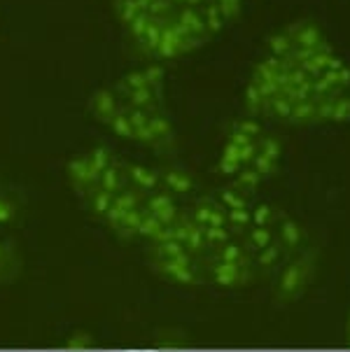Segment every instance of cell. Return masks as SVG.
<instances>
[{
  "instance_id": "cell-16",
  "label": "cell",
  "mask_w": 350,
  "mask_h": 352,
  "mask_svg": "<svg viewBox=\"0 0 350 352\" xmlns=\"http://www.w3.org/2000/svg\"><path fill=\"white\" fill-rule=\"evenodd\" d=\"M14 219H17V206L12 203V199L0 194V226L14 224Z\"/></svg>"
},
{
  "instance_id": "cell-4",
  "label": "cell",
  "mask_w": 350,
  "mask_h": 352,
  "mask_svg": "<svg viewBox=\"0 0 350 352\" xmlns=\"http://www.w3.org/2000/svg\"><path fill=\"white\" fill-rule=\"evenodd\" d=\"M318 276V261L311 250H301L289 256L274 273V303L276 306H292L301 301Z\"/></svg>"
},
{
  "instance_id": "cell-14",
  "label": "cell",
  "mask_w": 350,
  "mask_h": 352,
  "mask_svg": "<svg viewBox=\"0 0 350 352\" xmlns=\"http://www.w3.org/2000/svg\"><path fill=\"white\" fill-rule=\"evenodd\" d=\"M17 273H19V261H17L14 252H10L0 259V285H10L12 280L17 278Z\"/></svg>"
},
{
  "instance_id": "cell-1",
  "label": "cell",
  "mask_w": 350,
  "mask_h": 352,
  "mask_svg": "<svg viewBox=\"0 0 350 352\" xmlns=\"http://www.w3.org/2000/svg\"><path fill=\"white\" fill-rule=\"evenodd\" d=\"M264 50L243 91L252 117L301 129L350 124V63L318 21H289Z\"/></svg>"
},
{
  "instance_id": "cell-20",
  "label": "cell",
  "mask_w": 350,
  "mask_h": 352,
  "mask_svg": "<svg viewBox=\"0 0 350 352\" xmlns=\"http://www.w3.org/2000/svg\"><path fill=\"white\" fill-rule=\"evenodd\" d=\"M346 343L350 345V315H348V322H346Z\"/></svg>"
},
{
  "instance_id": "cell-11",
  "label": "cell",
  "mask_w": 350,
  "mask_h": 352,
  "mask_svg": "<svg viewBox=\"0 0 350 352\" xmlns=\"http://www.w3.org/2000/svg\"><path fill=\"white\" fill-rule=\"evenodd\" d=\"M112 196L110 192H105V189H100L98 184L96 187H89L87 189V194H85V201H87V206L91 208V212L96 214V217H103L105 210L112 206Z\"/></svg>"
},
{
  "instance_id": "cell-12",
  "label": "cell",
  "mask_w": 350,
  "mask_h": 352,
  "mask_svg": "<svg viewBox=\"0 0 350 352\" xmlns=\"http://www.w3.org/2000/svg\"><path fill=\"white\" fill-rule=\"evenodd\" d=\"M87 161H89V170H91L94 180H100V173H103L108 166L115 161V154L105 147H94L91 152H87Z\"/></svg>"
},
{
  "instance_id": "cell-3",
  "label": "cell",
  "mask_w": 350,
  "mask_h": 352,
  "mask_svg": "<svg viewBox=\"0 0 350 352\" xmlns=\"http://www.w3.org/2000/svg\"><path fill=\"white\" fill-rule=\"evenodd\" d=\"M283 161L281 140L264 129L259 119L231 122L217 161L219 175L229 177L231 187L254 192L262 182L274 177Z\"/></svg>"
},
{
  "instance_id": "cell-8",
  "label": "cell",
  "mask_w": 350,
  "mask_h": 352,
  "mask_svg": "<svg viewBox=\"0 0 350 352\" xmlns=\"http://www.w3.org/2000/svg\"><path fill=\"white\" fill-rule=\"evenodd\" d=\"M159 177H162V187L168 189L171 194H175L177 199H180V196H189L194 192V180H192V175H187L185 170L166 168V170L159 173Z\"/></svg>"
},
{
  "instance_id": "cell-10",
  "label": "cell",
  "mask_w": 350,
  "mask_h": 352,
  "mask_svg": "<svg viewBox=\"0 0 350 352\" xmlns=\"http://www.w3.org/2000/svg\"><path fill=\"white\" fill-rule=\"evenodd\" d=\"M142 214H145V206L133 208V210H127L120 226L115 229V234L120 238H138V226L142 222Z\"/></svg>"
},
{
  "instance_id": "cell-5",
  "label": "cell",
  "mask_w": 350,
  "mask_h": 352,
  "mask_svg": "<svg viewBox=\"0 0 350 352\" xmlns=\"http://www.w3.org/2000/svg\"><path fill=\"white\" fill-rule=\"evenodd\" d=\"M122 98L117 96L115 89H98L91 98H89V112L94 119H98L100 124H108L112 117L120 115L122 110Z\"/></svg>"
},
{
  "instance_id": "cell-17",
  "label": "cell",
  "mask_w": 350,
  "mask_h": 352,
  "mask_svg": "<svg viewBox=\"0 0 350 352\" xmlns=\"http://www.w3.org/2000/svg\"><path fill=\"white\" fill-rule=\"evenodd\" d=\"M94 343L96 341H94V336L89 331H75L66 341L68 348H73V350H87V348H91Z\"/></svg>"
},
{
  "instance_id": "cell-9",
  "label": "cell",
  "mask_w": 350,
  "mask_h": 352,
  "mask_svg": "<svg viewBox=\"0 0 350 352\" xmlns=\"http://www.w3.org/2000/svg\"><path fill=\"white\" fill-rule=\"evenodd\" d=\"M98 187L105 189V192H110L112 196L120 194L122 189L129 187V177H127V170H124V164L120 159L115 157V161L100 173V180H98Z\"/></svg>"
},
{
  "instance_id": "cell-19",
  "label": "cell",
  "mask_w": 350,
  "mask_h": 352,
  "mask_svg": "<svg viewBox=\"0 0 350 352\" xmlns=\"http://www.w3.org/2000/svg\"><path fill=\"white\" fill-rule=\"evenodd\" d=\"M8 252H10V248L5 245V243H0V259H3V256L8 254Z\"/></svg>"
},
{
  "instance_id": "cell-18",
  "label": "cell",
  "mask_w": 350,
  "mask_h": 352,
  "mask_svg": "<svg viewBox=\"0 0 350 352\" xmlns=\"http://www.w3.org/2000/svg\"><path fill=\"white\" fill-rule=\"evenodd\" d=\"M122 217H124V210H120V208H117L115 203H112V206L108 208V210H105V214H103V217H100V219H103V222L108 224L112 231H115L117 226H120Z\"/></svg>"
},
{
  "instance_id": "cell-15",
  "label": "cell",
  "mask_w": 350,
  "mask_h": 352,
  "mask_svg": "<svg viewBox=\"0 0 350 352\" xmlns=\"http://www.w3.org/2000/svg\"><path fill=\"white\" fill-rule=\"evenodd\" d=\"M162 226L164 224H162V219H159L157 214L145 210V214H142V222L138 226V238H142V241H150V238L157 234Z\"/></svg>"
},
{
  "instance_id": "cell-6",
  "label": "cell",
  "mask_w": 350,
  "mask_h": 352,
  "mask_svg": "<svg viewBox=\"0 0 350 352\" xmlns=\"http://www.w3.org/2000/svg\"><path fill=\"white\" fill-rule=\"evenodd\" d=\"M66 175H68V182L70 187L75 189L77 194L85 199L87 189L89 187H96V180H94L91 170H89V161H87V154H75V157L68 159L66 164Z\"/></svg>"
},
{
  "instance_id": "cell-2",
  "label": "cell",
  "mask_w": 350,
  "mask_h": 352,
  "mask_svg": "<svg viewBox=\"0 0 350 352\" xmlns=\"http://www.w3.org/2000/svg\"><path fill=\"white\" fill-rule=\"evenodd\" d=\"M129 33L145 54L180 58L206 47L241 14L243 0H131Z\"/></svg>"
},
{
  "instance_id": "cell-7",
  "label": "cell",
  "mask_w": 350,
  "mask_h": 352,
  "mask_svg": "<svg viewBox=\"0 0 350 352\" xmlns=\"http://www.w3.org/2000/svg\"><path fill=\"white\" fill-rule=\"evenodd\" d=\"M124 170H127V177H129V184L133 187L142 189V192L152 194L157 189H162V177H159L157 170L147 168L142 164H124Z\"/></svg>"
},
{
  "instance_id": "cell-13",
  "label": "cell",
  "mask_w": 350,
  "mask_h": 352,
  "mask_svg": "<svg viewBox=\"0 0 350 352\" xmlns=\"http://www.w3.org/2000/svg\"><path fill=\"white\" fill-rule=\"evenodd\" d=\"M112 133L117 135V138H124V140H133L135 142V129L131 126V119H129L127 115V107L122 105V110H120V115H115L110 119L108 124H105Z\"/></svg>"
}]
</instances>
